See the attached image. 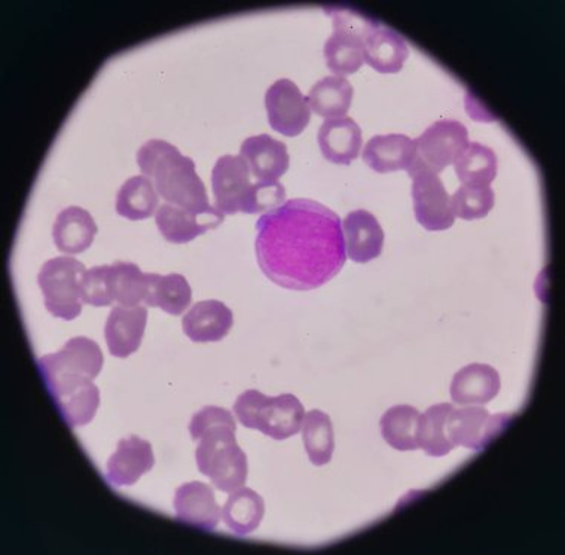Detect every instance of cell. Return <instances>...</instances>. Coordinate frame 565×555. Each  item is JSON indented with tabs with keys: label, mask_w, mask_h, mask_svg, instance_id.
Here are the masks:
<instances>
[{
	"label": "cell",
	"mask_w": 565,
	"mask_h": 555,
	"mask_svg": "<svg viewBox=\"0 0 565 555\" xmlns=\"http://www.w3.org/2000/svg\"><path fill=\"white\" fill-rule=\"evenodd\" d=\"M256 230L260 270L281 288H320L345 266L341 217L315 200H289L260 216Z\"/></svg>",
	"instance_id": "obj_1"
},
{
	"label": "cell",
	"mask_w": 565,
	"mask_h": 555,
	"mask_svg": "<svg viewBox=\"0 0 565 555\" xmlns=\"http://www.w3.org/2000/svg\"><path fill=\"white\" fill-rule=\"evenodd\" d=\"M103 353L96 341L76 337L57 353L38 361L41 377L55 407L71 428L88 425L100 405L94 378L103 369Z\"/></svg>",
	"instance_id": "obj_2"
},
{
	"label": "cell",
	"mask_w": 565,
	"mask_h": 555,
	"mask_svg": "<svg viewBox=\"0 0 565 555\" xmlns=\"http://www.w3.org/2000/svg\"><path fill=\"white\" fill-rule=\"evenodd\" d=\"M194 441H199L196 467L217 490L233 493L242 489L249 473L247 456L238 447L237 425L228 409L205 407L194 414L190 425Z\"/></svg>",
	"instance_id": "obj_3"
},
{
	"label": "cell",
	"mask_w": 565,
	"mask_h": 555,
	"mask_svg": "<svg viewBox=\"0 0 565 555\" xmlns=\"http://www.w3.org/2000/svg\"><path fill=\"white\" fill-rule=\"evenodd\" d=\"M137 164L145 177L151 178L166 203L194 213H215L220 209L209 203L207 190L190 157L161 139H151L137 151Z\"/></svg>",
	"instance_id": "obj_4"
},
{
	"label": "cell",
	"mask_w": 565,
	"mask_h": 555,
	"mask_svg": "<svg viewBox=\"0 0 565 555\" xmlns=\"http://www.w3.org/2000/svg\"><path fill=\"white\" fill-rule=\"evenodd\" d=\"M234 413L244 428L259 430L282 441L302 429L306 409L295 395L269 398L258 391L244 392L234 404Z\"/></svg>",
	"instance_id": "obj_5"
},
{
	"label": "cell",
	"mask_w": 565,
	"mask_h": 555,
	"mask_svg": "<svg viewBox=\"0 0 565 555\" xmlns=\"http://www.w3.org/2000/svg\"><path fill=\"white\" fill-rule=\"evenodd\" d=\"M84 273V264L72 256H57L42 266L38 284L44 293L46 310L55 318L74 320L83 311L79 284Z\"/></svg>",
	"instance_id": "obj_6"
},
{
	"label": "cell",
	"mask_w": 565,
	"mask_h": 555,
	"mask_svg": "<svg viewBox=\"0 0 565 555\" xmlns=\"http://www.w3.org/2000/svg\"><path fill=\"white\" fill-rule=\"evenodd\" d=\"M413 178V200L415 217L427 232H444L456 222L451 198L440 181L439 174L415 160L408 170Z\"/></svg>",
	"instance_id": "obj_7"
},
{
	"label": "cell",
	"mask_w": 565,
	"mask_h": 555,
	"mask_svg": "<svg viewBox=\"0 0 565 555\" xmlns=\"http://www.w3.org/2000/svg\"><path fill=\"white\" fill-rule=\"evenodd\" d=\"M512 418V414L491 416L488 409L482 407L452 408L448 414L445 430L452 448L465 447L481 451L508 428Z\"/></svg>",
	"instance_id": "obj_8"
},
{
	"label": "cell",
	"mask_w": 565,
	"mask_h": 555,
	"mask_svg": "<svg viewBox=\"0 0 565 555\" xmlns=\"http://www.w3.org/2000/svg\"><path fill=\"white\" fill-rule=\"evenodd\" d=\"M469 143V131L465 124L456 119H440L415 140L417 161L439 174L457 161Z\"/></svg>",
	"instance_id": "obj_9"
},
{
	"label": "cell",
	"mask_w": 565,
	"mask_h": 555,
	"mask_svg": "<svg viewBox=\"0 0 565 555\" xmlns=\"http://www.w3.org/2000/svg\"><path fill=\"white\" fill-rule=\"evenodd\" d=\"M265 106L274 130L289 138L301 135L311 119L308 100L290 79H278L267 89Z\"/></svg>",
	"instance_id": "obj_10"
},
{
	"label": "cell",
	"mask_w": 565,
	"mask_h": 555,
	"mask_svg": "<svg viewBox=\"0 0 565 555\" xmlns=\"http://www.w3.org/2000/svg\"><path fill=\"white\" fill-rule=\"evenodd\" d=\"M250 169L239 156H224L216 161L212 172V188L216 209L224 215L242 212L254 183Z\"/></svg>",
	"instance_id": "obj_11"
},
{
	"label": "cell",
	"mask_w": 565,
	"mask_h": 555,
	"mask_svg": "<svg viewBox=\"0 0 565 555\" xmlns=\"http://www.w3.org/2000/svg\"><path fill=\"white\" fill-rule=\"evenodd\" d=\"M174 511L179 523L204 532L215 531L222 515L212 487L200 481L186 482L175 490Z\"/></svg>",
	"instance_id": "obj_12"
},
{
	"label": "cell",
	"mask_w": 565,
	"mask_h": 555,
	"mask_svg": "<svg viewBox=\"0 0 565 555\" xmlns=\"http://www.w3.org/2000/svg\"><path fill=\"white\" fill-rule=\"evenodd\" d=\"M148 309L145 306L114 307L105 327L110 354L126 359L139 350L147 330Z\"/></svg>",
	"instance_id": "obj_13"
},
{
	"label": "cell",
	"mask_w": 565,
	"mask_h": 555,
	"mask_svg": "<svg viewBox=\"0 0 565 555\" xmlns=\"http://www.w3.org/2000/svg\"><path fill=\"white\" fill-rule=\"evenodd\" d=\"M156 221L158 230L167 242L181 245V243L194 241L209 230L216 228L225 221V215L221 211L194 213L174 204L164 203L158 207Z\"/></svg>",
	"instance_id": "obj_14"
},
{
	"label": "cell",
	"mask_w": 565,
	"mask_h": 555,
	"mask_svg": "<svg viewBox=\"0 0 565 555\" xmlns=\"http://www.w3.org/2000/svg\"><path fill=\"white\" fill-rule=\"evenodd\" d=\"M239 157L249 166L258 182H277L288 172V147L269 135L252 136L242 143Z\"/></svg>",
	"instance_id": "obj_15"
},
{
	"label": "cell",
	"mask_w": 565,
	"mask_h": 555,
	"mask_svg": "<svg viewBox=\"0 0 565 555\" xmlns=\"http://www.w3.org/2000/svg\"><path fill=\"white\" fill-rule=\"evenodd\" d=\"M156 456L151 444L131 435L118 442L117 451L108 460L106 478L117 487L135 485L140 477L151 471Z\"/></svg>",
	"instance_id": "obj_16"
},
{
	"label": "cell",
	"mask_w": 565,
	"mask_h": 555,
	"mask_svg": "<svg viewBox=\"0 0 565 555\" xmlns=\"http://www.w3.org/2000/svg\"><path fill=\"white\" fill-rule=\"evenodd\" d=\"M347 258L358 264H366L383 254L384 232L379 220L371 212L354 211L344 220Z\"/></svg>",
	"instance_id": "obj_17"
},
{
	"label": "cell",
	"mask_w": 565,
	"mask_h": 555,
	"mask_svg": "<svg viewBox=\"0 0 565 555\" xmlns=\"http://www.w3.org/2000/svg\"><path fill=\"white\" fill-rule=\"evenodd\" d=\"M233 324V311L217 300L196 302L182 320L183 332L195 343L224 340Z\"/></svg>",
	"instance_id": "obj_18"
},
{
	"label": "cell",
	"mask_w": 565,
	"mask_h": 555,
	"mask_svg": "<svg viewBox=\"0 0 565 555\" xmlns=\"http://www.w3.org/2000/svg\"><path fill=\"white\" fill-rule=\"evenodd\" d=\"M363 161L374 172L409 170L417 160L415 140L405 135L374 136L363 148Z\"/></svg>",
	"instance_id": "obj_19"
},
{
	"label": "cell",
	"mask_w": 565,
	"mask_h": 555,
	"mask_svg": "<svg viewBox=\"0 0 565 555\" xmlns=\"http://www.w3.org/2000/svg\"><path fill=\"white\" fill-rule=\"evenodd\" d=\"M317 142L328 161L349 166L361 153L362 130L353 118H329L320 127Z\"/></svg>",
	"instance_id": "obj_20"
},
{
	"label": "cell",
	"mask_w": 565,
	"mask_h": 555,
	"mask_svg": "<svg viewBox=\"0 0 565 555\" xmlns=\"http://www.w3.org/2000/svg\"><path fill=\"white\" fill-rule=\"evenodd\" d=\"M502 382L498 370L486 364L465 366L454 375L449 394L458 405H486L499 395Z\"/></svg>",
	"instance_id": "obj_21"
},
{
	"label": "cell",
	"mask_w": 565,
	"mask_h": 555,
	"mask_svg": "<svg viewBox=\"0 0 565 555\" xmlns=\"http://www.w3.org/2000/svg\"><path fill=\"white\" fill-rule=\"evenodd\" d=\"M96 221L83 207L71 206L58 213L53 226L55 246L67 255L81 254L93 245Z\"/></svg>",
	"instance_id": "obj_22"
},
{
	"label": "cell",
	"mask_w": 565,
	"mask_h": 555,
	"mask_svg": "<svg viewBox=\"0 0 565 555\" xmlns=\"http://www.w3.org/2000/svg\"><path fill=\"white\" fill-rule=\"evenodd\" d=\"M363 55L380 74H397L409 57V49L395 30L379 28L367 36Z\"/></svg>",
	"instance_id": "obj_23"
},
{
	"label": "cell",
	"mask_w": 565,
	"mask_h": 555,
	"mask_svg": "<svg viewBox=\"0 0 565 555\" xmlns=\"http://www.w3.org/2000/svg\"><path fill=\"white\" fill-rule=\"evenodd\" d=\"M264 515V499L254 490L242 487L231 493L222 510L221 519L235 535L246 536L260 526Z\"/></svg>",
	"instance_id": "obj_24"
},
{
	"label": "cell",
	"mask_w": 565,
	"mask_h": 555,
	"mask_svg": "<svg viewBox=\"0 0 565 555\" xmlns=\"http://www.w3.org/2000/svg\"><path fill=\"white\" fill-rule=\"evenodd\" d=\"M353 94V85L344 76H327L312 85L307 100L319 117L341 118L349 113Z\"/></svg>",
	"instance_id": "obj_25"
},
{
	"label": "cell",
	"mask_w": 565,
	"mask_h": 555,
	"mask_svg": "<svg viewBox=\"0 0 565 555\" xmlns=\"http://www.w3.org/2000/svg\"><path fill=\"white\" fill-rule=\"evenodd\" d=\"M160 207V195L148 177H132L117 194L118 215L131 221L147 220Z\"/></svg>",
	"instance_id": "obj_26"
},
{
	"label": "cell",
	"mask_w": 565,
	"mask_h": 555,
	"mask_svg": "<svg viewBox=\"0 0 565 555\" xmlns=\"http://www.w3.org/2000/svg\"><path fill=\"white\" fill-rule=\"evenodd\" d=\"M458 179L470 188H486L498 177L499 161L495 152L486 145L469 143L454 162Z\"/></svg>",
	"instance_id": "obj_27"
},
{
	"label": "cell",
	"mask_w": 565,
	"mask_h": 555,
	"mask_svg": "<svg viewBox=\"0 0 565 555\" xmlns=\"http://www.w3.org/2000/svg\"><path fill=\"white\" fill-rule=\"evenodd\" d=\"M303 446L315 467H324L331 462L335 450V435L331 417L320 409L306 414L302 423Z\"/></svg>",
	"instance_id": "obj_28"
},
{
	"label": "cell",
	"mask_w": 565,
	"mask_h": 555,
	"mask_svg": "<svg viewBox=\"0 0 565 555\" xmlns=\"http://www.w3.org/2000/svg\"><path fill=\"white\" fill-rule=\"evenodd\" d=\"M192 301V290L185 276L171 273L160 276L153 273L151 288L145 305L160 307L166 313L179 316L185 313Z\"/></svg>",
	"instance_id": "obj_29"
},
{
	"label": "cell",
	"mask_w": 565,
	"mask_h": 555,
	"mask_svg": "<svg viewBox=\"0 0 565 555\" xmlns=\"http://www.w3.org/2000/svg\"><path fill=\"white\" fill-rule=\"evenodd\" d=\"M452 404H438L427 409L418 418L415 439L418 448L431 457H444L454 450L447 438L448 414L452 412Z\"/></svg>",
	"instance_id": "obj_30"
},
{
	"label": "cell",
	"mask_w": 565,
	"mask_h": 555,
	"mask_svg": "<svg viewBox=\"0 0 565 555\" xmlns=\"http://www.w3.org/2000/svg\"><path fill=\"white\" fill-rule=\"evenodd\" d=\"M422 416L417 408L411 405H396L381 417L380 428L388 446L399 451L418 450L415 430Z\"/></svg>",
	"instance_id": "obj_31"
},
{
	"label": "cell",
	"mask_w": 565,
	"mask_h": 555,
	"mask_svg": "<svg viewBox=\"0 0 565 555\" xmlns=\"http://www.w3.org/2000/svg\"><path fill=\"white\" fill-rule=\"evenodd\" d=\"M363 49H365V42L341 32V30L333 29L323 50L329 70L338 76L354 74L365 63Z\"/></svg>",
	"instance_id": "obj_32"
},
{
	"label": "cell",
	"mask_w": 565,
	"mask_h": 555,
	"mask_svg": "<svg viewBox=\"0 0 565 555\" xmlns=\"http://www.w3.org/2000/svg\"><path fill=\"white\" fill-rule=\"evenodd\" d=\"M115 301L124 307H137L147 301L152 275L140 270L136 264L117 260L113 264Z\"/></svg>",
	"instance_id": "obj_33"
},
{
	"label": "cell",
	"mask_w": 565,
	"mask_h": 555,
	"mask_svg": "<svg viewBox=\"0 0 565 555\" xmlns=\"http://www.w3.org/2000/svg\"><path fill=\"white\" fill-rule=\"evenodd\" d=\"M495 195L491 186H460L451 198L454 215L465 221L482 220L494 207Z\"/></svg>",
	"instance_id": "obj_34"
},
{
	"label": "cell",
	"mask_w": 565,
	"mask_h": 555,
	"mask_svg": "<svg viewBox=\"0 0 565 555\" xmlns=\"http://www.w3.org/2000/svg\"><path fill=\"white\" fill-rule=\"evenodd\" d=\"M81 298L89 306L108 307L115 302L113 266L93 267L81 277Z\"/></svg>",
	"instance_id": "obj_35"
},
{
	"label": "cell",
	"mask_w": 565,
	"mask_h": 555,
	"mask_svg": "<svg viewBox=\"0 0 565 555\" xmlns=\"http://www.w3.org/2000/svg\"><path fill=\"white\" fill-rule=\"evenodd\" d=\"M323 10L332 17L333 29L349 33L363 42H366L372 32L381 28L380 21L353 8L332 6L324 7Z\"/></svg>",
	"instance_id": "obj_36"
},
{
	"label": "cell",
	"mask_w": 565,
	"mask_h": 555,
	"mask_svg": "<svg viewBox=\"0 0 565 555\" xmlns=\"http://www.w3.org/2000/svg\"><path fill=\"white\" fill-rule=\"evenodd\" d=\"M285 199L286 190L280 182H256L250 188L242 212L249 213V215L271 212L285 204Z\"/></svg>",
	"instance_id": "obj_37"
}]
</instances>
